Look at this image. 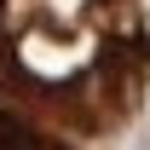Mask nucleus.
I'll use <instances>...</instances> for the list:
<instances>
[{"label":"nucleus","instance_id":"obj_1","mask_svg":"<svg viewBox=\"0 0 150 150\" xmlns=\"http://www.w3.org/2000/svg\"><path fill=\"white\" fill-rule=\"evenodd\" d=\"M150 81L139 0H0V93L69 133H115Z\"/></svg>","mask_w":150,"mask_h":150},{"label":"nucleus","instance_id":"obj_2","mask_svg":"<svg viewBox=\"0 0 150 150\" xmlns=\"http://www.w3.org/2000/svg\"><path fill=\"white\" fill-rule=\"evenodd\" d=\"M0 150H75V144H64L58 133L35 127V121H23L12 110H0Z\"/></svg>","mask_w":150,"mask_h":150}]
</instances>
